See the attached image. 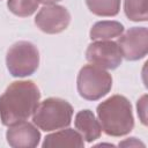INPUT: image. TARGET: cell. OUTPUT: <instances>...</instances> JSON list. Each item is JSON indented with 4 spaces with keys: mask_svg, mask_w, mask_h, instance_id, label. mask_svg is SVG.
<instances>
[{
    "mask_svg": "<svg viewBox=\"0 0 148 148\" xmlns=\"http://www.w3.org/2000/svg\"><path fill=\"white\" fill-rule=\"evenodd\" d=\"M40 99V91L30 80L14 81L0 95V120L9 126L27 120L36 110Z\"/></svg>",
    "mask_w": 148,
    "mask_h": 148,
    "instance_id": "1",
    "label": "cell"
},
{
    "mask_svg": "<svg viewBox=\"0 0 148 148\" xmlns=\"http://www.w3.org/2000/svg\"><path fill=\"white\" fill-rule=\"evenodd\" d=\"M96 112L103 132L110 136H124L134 127L132 104L123 95H113L101 102Z\"/></svg>",
    "mask_w": 148,
    "mask_h": 148,
    "instance_id": "2",
    "label": "cell"
},
{
    "mask_svg": "<svg viewBox=\"0 0 148 148\" xmlns=\"http://www.w3.org/2000/svg\"><path fill=\"white\" fill-rule=\"evenodd\" d=\"M73 112V106L66 99L49 97L38 103L32 113V121L39 130L51 132L69 126Z\"/></svg>",
    "mask_w": 148,
    "mask_h": 148,
    "instance_id": "3",
    "label": "cell"
},
{
    "mask_svg": "<svg viewBox=\"0 0 148 148\" xmlns=\"http://www.w3.org/2000/svg\"><path fill=\"white\" fill-rule=\"evenodd\" d=\"M79 95L87 101H97L108 95L112 88V76L96 65H84L76 79Z\"/></svg>",
    "mask_w": 148,
    "mask_h": 148,
    "instance_id": "4",
    "label": "cell"
},
{
    "mask_svg": "<svg viewBox=\"0 0 148 148\" xmlns=\"http://www.w3.org/2000/svg\"><path fill=\"white\" fill-rule=\"evenodd\" d=\"M6 65L9 74L14 77L32 75L39 66L38 49L30 42L18 40L8 49Z\"/></svg>",
    "mask_w": 148,
    "mask_h": 148,
    "instance_id": "5",
    "label": "cell"
},
{
    "mask_svg": "<svg viewBox=\"0 0 148 148\" xmlns=\"http://www.w3.org/2000/svg\"><path fill=\"white\" fill-rule=\"evenodd\" d=\"M86 59L101 68L116 69L120 66L123 56L117 42L106 39L90 43L86 51Z\"/></svg>",
    "mask_w": 148,
    "mask_h": 148,
    "instance_id": "6",
    "label": "cell"
},
{
    "mask_svg": "<svg viewBox=\"0 0 148 148\" xmlns=\"http://www.w3.org/2000/svg\"><path fill=\"white\" fill-rule=\"evenodd\" d=\"M123 58L135 61L145 58L148 53V29L147 27H132L121 34L117 42Z\"/></svg>",
    "mask_w": 148,
    "mask_h": 148,
    "instance_id": "7",
    "label": "cell"
},
{
    "mask_svg": "<svg viewBox=\"0 0 148 148\" xmlns=\"http://www.w3.org/2000/svg\"><path fill=\"white\" fill-rule=\"evenodd\" d=\"M71 22V14L66 7L53 3L44 5L35 17L37 28L50 35L59 34L67 29Z\"/></svg>",
    "mask_w": 148,
    "mask_h": 148,
    "instance_id": "8",
    "label": "cell"
},
{
    "mask_svg": "<svg viewBox=\"0 0 148 148\" xmlns=\"http://www.w3.org/2000/svg\"><path fill=\"white\" fill-rule=\"evenodd\" d=\"M6 139L13 148H34L39 145L40 132L34 124L23 120L8 126Z\"/></svg>",
    "mask_w": 148,
    "mask_h": 148,
    "instance_id": "9",
    "label": "cell"
},
{
    "mask_svg": "<svg viewBox=\"0 0 148 148\" xmlns=\"http://www.w3.org/2000/svg\"><path fill=\"white\" fill-rule=\"evenodd\" d=\"M74 125L86 142H92L102 134L101 124L96 119L94 112L89 109L81 110L75 114Z\"/></svg>",
    "mask_w": 148,
    "mask_h": 148,
    "instance_id": "10",
    "label": "cell"
},
{
    "mask_svg": "<svg viewBox=\"0 0 148 148\" xmlns=\"http://www.w3.org/2000/svg\"><path fill=\"white\" fill-rule=\"evenodd\" d=\"M42 147L43 148H54V147L83 148L84 140L82 135L73 128H66V130L60 128V131L47 134L44 138Z\"/></svg>",
    "mask_w": 148,
    "mask_h": 148,
    "instance_id": "11",
    "label": "cell"
},
{
    "mask_svg": "<svg viewBox=\"0 0 148 148\" xmlns=\"http://www.w3.org/2000/svg\"><path fill=\"white\" fill-rule=\"evenodd\" d=\"M124 32V25L118 21H98L92 24L89 36L91 40H106L119 37Z\"/></svg>",
    "mask_w": 148,
    "mask_h": 148,
    "instance_id": "12",
    "label": "cell"
},
{
    "mask_svg": "<svg viewBox=\"0 0 148 148\" xmlns=\"http://www.w3.org/2000/svg\"><path fill=\"white\" fill-rule=\"evenodd\" d=\"M86 5L97 16H116L120 10V0H86Z\"/></svg>",
    "mask_w": 148,
    "mask_h": 148,
    "instance_id": "13",
    "label": "cell"
},
{
    "mask_svg": "<svg viewBox=\"0 0 148 148\" xmlns=\"http://www.w3.org/2000/svg\"><path fill=\"white\" fill-rule=\"evenodd\" d=\"M124 12L133 22H146L148 20L147 0H124Z\"/></svg>",
    "mask_w": 148,
    "mask_h": 148,
    "instance_id": "14",
    "label": "cell"
},
{
    "mask_svg": "<svg viewBox=\"0 0 148 148\" xmlns=\"http://www.w3.org/2000/svg\"><path fill=\"white\" fill-rule=\"evenodd\" d=\"M37 0H7V7L10 13L20 17L31 16L38 9Z\"/></svg>",
    "mask_w": 148,
    "mask_h": 148,
    "instance_id": "15",
    "label": "cell"
},
{
    "mask_svg": "<svg viewBox=\"0 0 148 148\" xmlns=\"http://www.w3.org/2000/svg\"><path fill=\"white\" fill-rule=\"evenodd\" d=\"M146 99H147V95H143L136 103V109H138V114L141 119V123L143 125L147 124V117H146V110H147V103H146Z\"/></svg>",
    "mask_w": 148,
    "mask_h": 148,
    "instance_id": "16",
    "label": "cell"
},
{
    "mask_svg": "<svg viewBox=\"0 0 148 148\" xmlns=\"http://www.w3.org/2000/svg\"><path fill=\"white\" fill-rule=\"evenodd\" d=\"M119 146H130V147L131 146H142V147H145V145L141 141H138L136 138H128L127 140L120 142Z\"/></svg>",
    "mask_w": 148,
    "mask_h": 148,
    "instance_id": "17",
    "label": "cell"
},
{
    "mask_svg": "<svg viewBox=\"0 0 148 148\" xmlns=\"http://www.w3.org/2000/svg\"><path fill=\"white\" fill-rule=\"evenodd\" d=\"M39 3H43V5H53V3H57L61 0H37Z\"/></svg>",
    "mask_w": 148,
    "mask_h": 148,
    "instance_id": "18",
    "label": "cell"
}]
</instances>
